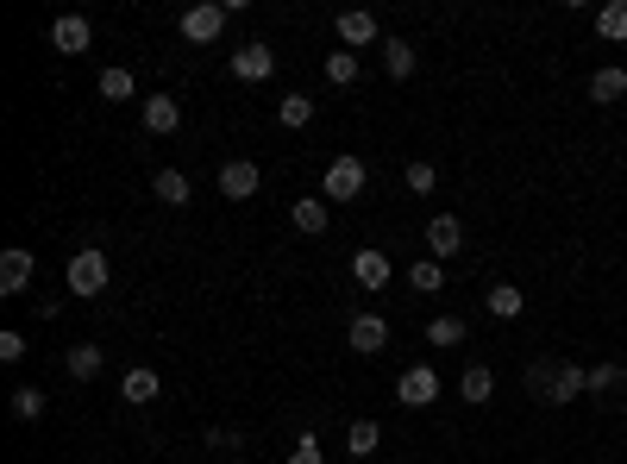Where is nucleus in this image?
Instances as JSON below:
<instances>
[{"instance_id": "f257e3e1", "label": "nucleus", "mask_w": 627, "mask_h": 464, "mask_svg": "<svg viewBox=\"0 0 627 464\" xmlns=\"http://www.w3.org/2000/svg\"><path fill=\"white\" fill-rule=\"evenodd\" d=\"M584 389H590V370L571 364V358H540V364H527V396L546 402V408H571Z\"/></svg>"}, {"instance_id": "f03ea898", "label": "nucleus", "mask_w": 627, "mask_h": 464, "mask_svg": "<svg viewBox=\"0 0 627 464\" xmlns=\"http://www.w3.org/2000/svg\"><path fill=\"white\" fill-rule=\"evenodd\" d=\"M63 276H69V295H82V301H88V295H101V289H107V276H113V270H107V251H95V245L69 251V270H63Z\"/></svg>"}, {"instance_id": "7ed1b4c3", "label": "nucleus", "mask_w": 627, "mask_h": 464, "mask_svg": "<svg viewBox=\"0 0 627 464\" xmlns=\"http://www.w3.org/2000/svg\"><path fill=\"white\" fill-rule=\"evenodd\" d=\"M364 182H370V170H364V157H352V151H339L333 164H327V182H320V195L327 201H358L364 195Z\"/></svg>"}, {"instance_id": "20e7f679", "label": "nucleus", "mask_w": 627, "mask_h": 464, "mask_svg": "<svg viewBox=\"0 0 627 464\" xmlns=\"http://www.w3.org/2000/svg\"><path fill=\"white\" fill-rule=\"evenodd\" d=\"M345 345H352L358 358L389 352V320H383V314H352V327H345Z\"/></svg>"}, {"instance_id": "39448f33", "label": "nucleus", "mask_w": 627, "mask_h": 464, "mask_svg": "<svg viewBox=\"0 0 627 464\" xmlns=\"http://www.w3.org/2000/svg\"><path fill=\"white\" fill-rule=\"evenodd\" d=\"M396 402H402V408H427V402H439V370H433V364H408L402 383H396Z\"/></svg>"}, {"instance_id": "423d86ee", "label": "nucleus", "mask_w": 627, "mask_h": 464, "mask_svg": "<svg viewBox=\"0 0 627 464\" xmlns=\"http://www.w3.org/2000/svg\"><path fill=\"white\" fill-rule=\"evenodd\" d=\"M32 270H38V258L26 245H7L0 251V295H26L32 289Z\"/></svg>"}, {"instance_id": "0eeeda50", "label": "nucleus", "mask_w": 627, "mask_h": 464, "mask_svg": "<svg viewBox=\"0 0 627 464\" xmlns=\"http://www.w3.org/2000/svg\"><path fill=\"white\" fill-rule=\"evenodd\" d=\"M258 189H264V170L251 164V157H232V164L220 170V195H226V201H251Z\"/></svg>"}, {"instance_id": "6e6552de", "label": "nucleus", "mask_w": 627, "mask_h": 464, "mask_svg": "<svg viewBox=\"0 0 627 464\" xmlns=\"http://www.w3.org/2000/svg\"><path fill=\"white\" fill-rule=\"evenodd\" d=\"M226 32V7H220V0H207V7H189V13H182V38H189V44H214Z\"/></svg>"}, {"instance_id": "1a4fd4ad", "label": "nucleus", "mask_w": 627, "mask_h": 464, "mask_svg": "<svg viewBox=\"0 0 627 464\" xmlns=\"http://www.w3.org/2000/svg\"><path fill=\"white\" fill-rule=\"evenodd\" d=\"M51 44H57L63 57H82L88 44H95V26H88V13H63L57 26H51Z\"/></svg>"}, {"instance_id": "9d476101", "label": "nucleus", "mask_w": 627, "mask_h": 464, "mask_svg": "<svg viewBox=\"0 0 627 464\" xmlns=\"http://www.w3.org/2000/svg\"><path fill=\"white\" fill-rule=\"evenodd\" d=\"M120 396H126L132 408H145V402H157V396H164V377H157L151 364H132L126 377H120Z\"/></svg>"}, {"instance_id": "9b49d317", "label": "nucleus", "mask_w": 627, "mask_h": 464, "mask_svg": "<svg viewBox=\"0 0 627 464\" xmlns=\"http://www.w3.org/2000/svg\"><path fill=\"white\" fill-rule=\"evenodd\" d=\"M427 251H439V264H446L452 251H464V220L458 214H433L427 220Z\"/></svg>"}, {"instance_id": "f8f14e48", "label": "nucleus", "mask_w": 627, "mask_h": 464, "mask_svg": "<svg viewBox=\"0 0 627 464\" xmlns=\"http://www.w3.org/2000/svg\"><path fill=\"white\" fill-rule=\"evenodd\" d=\"M339 44H345V51L377 44V13H370V7H345V13H339Z\"/></svg>"}, {"instance_id": "ddd939ff", "label": "nucleus", "mask_w": 627, "mask_h": 464, "mask_svg": "<svg viewBox=\"0 0 627 464\" xmlns=\"http://www.w3.org/2000/svg\"><path fill=\"white\" fill-rule=\"evenodd\" d=\"M270 69H276L270 44H245V51H232V76H239V82H270Z\"/></svg>"}, {"instance_id": "4468645a", "label": "nucleus", "mask_w": 627, "mask_h": 464, "mask_svg": "<svg viewBox=\"0 0 627 464\" xmlns=\"http://www.w3.org/2000/svg\"><path fill=\"white\" fill-rule=\"evenodd\" d=\"M289 220H295V232H308V239H320V232H327V195H301L295 207H289Z\"/></svg>"}, {"instance_id": "2eb2a0df", "label": "nucleus", "mask_w": 627, "mask_h": 464, "mask_svg": "<svg viewBox=\"0 0 627 464\" xmlns=\"http://www.w3.org/2000/svg\"><path fill=\"white\" fill-rule=\"evenodd\" d=\"M138 113H145V132H157V138L182 126V107H176V95H145V107H138Z\"/></svg>"}, {"instance_id": "dca6fc26", "label": "nucleus", "mask_w": 627, "mask_h": 464, "mask_svg": "<svg viewBox=\"0 0 627 464\" xmlns=\"http://www.w3.org/2000/svg\"><path fill=\"white\" fill-rule=\"evenodd\" d=\"M101 364H107V352H101V345H69V352H63V370H69V377H76V383H88V377H101Z\"/></svg>"}, {"instance_id": "f3484780", "label": "nucleus", "mask_w": 627, "mask_h": 464, "mask_svg": "<svg viewBox=\"0 0 627 464\" xmlns=\"http://www.w3.org/2000/svg\"><path fill=\"white\" fill-rule=\"evenodd\" d=\"M458 396L483 408V402L496 396V370H490V364H464V377H458Z\"/></svg>"}, {"instance_id": "a211bd4d", "label": "nucleus", "mask_w": 627, "mask_h": 464, "mask_svg": "<svg viewBox=\"0 0 627 464\" xmlns=\"http://www.w3.org/2000/svg\"><path fill=\"white\" fill-rule=\"evenodd\" d=\"M151 189H157V201H164V207H189L195 201V189H189V176H182V170H157Z\"/></svg>"}, {"instance_id": "6ab92c4d", "label": "nucleus", "mask_w": 627, "mask_h": 464, "mask_svg": "<svg viewBox=\"0 0 627 464\" xmlns=\"http://www.w3.org/2000/svg\"><path fill=\"white\" fill-rule=\"evenodd\" d=\"M352 276H358V289H389V258H383V251H358Z\"/></svg>"}, {"instance_id": "aec40b11", "label": "nucleus", "mask_w": 627, "mask_h": 464, "mask_svg": "<svg viewBox=\"0 0 627 464\" xmlns=\"http://www.w3.org/2000/svg\"><path fill=\"white\" fill-rule=\"evenodd\" d=\"M627 95V69L621 63H602L596 76H590V101H621Z\"/></svg>"}, {"instance_id": "412c9836", "label": "nucleus", "mask_w": 627, "mask_h": 464, "mask_svg": "<svg viewBox=\"0 0 627 464\" xmlns=\"http://www.w3.org/2000/svg\"><path fill=\"white\" fill-rule=\"evenodd\" d=\"M483 301H490L496 320H521V308H527V295L515 283H490V295H483Z\"/></svg>"}, {"instance_id": "4be33fe9", "label": "nucleus", "mask_w": 627, "mask_h": 464, "mask_svg": "<svg viewBox=\"0 0 627 464\" xmlns=\"http://www.w3.org/2000/svg\"><path fill=\"white\" fill-rule=\"evenodd\" d=\"M427 345H439V352H446V345H464V320L458 314H433L427 320Z\"/></svg>"}, {"instance_id": "5701e85b", "label": "nucleus", "mask_w": 627, "mask_h": 464, "mask_svg": "<svg viewBox=\"0 0 627 464\" xmlns=\"http://www.w3.org/2000/svg\"><path fill=\"white\" fill-rule=\"evenodd\" d=\"M383 69H389V76H414V44H402V38H383Z\"/></svg>"}, {"instance_id": "b1692460", "label": "nucleus", "mask_w": 627, "mask_h": 464, "mask_svg": "<svg viewBox=\"0 0 627 464\" xmlns=\"http://www.w3.org/2000/svg\"><path fill=\"white\" fill-rule=\"evenodd\" d=\"M596 32L609 38V44H621V38H627V0H609V7L596 13Z\"/></svg>"}, {"instance_id": "393cba45", "label": "nucleus", "mask_w": 627, "mask_h": 464, "mask_svg": "<svg viewBox=\"0 0 627 464\" xmlns=\"http://www.w3.org/2000/svg\"><path fill=\"white\" fill-rule=\"evenodd\" d=\"M132 95H138L132 69H101V101H132Z\"/></svg>"}, {"instance_id": "a878e982", "label": "nucleus", "mask_w": 627, "mask_h": 464, "mask_svg": "<svg viewBox=\"0 0 627 464\" xmlns=\"http://www.w3.org/2000/svg\"><path fill=\"white\" fill-rule=\"evenodd\" d=\"M276 120H283L289 132H301V126L314 120V101H308V95H289V101H276Z\"/></svg>"}, {"instance_id": "bb28decb", "label": "nucleus", "mask_w": 627, "mask_h": 464, "mask_svg": "<svg viewBox=\"0 0 627 464\" xmlns=\"http://www.w3.org/2000/svg\"><path fill=\"white\" fill-rule=\"evenodd\" d=\"M408 283H414V289H421V295H433V289H446V264H439V258H421V264H414V270H408Z\"/></svg>"}, {"instance_id": "cd10ccee", "label": "nucleus", "mask_w": 627, "mask_h": 464, "mask_svg": "<svg viewBox=\"0 0 627 464\" xmlns=\"http://www.w3.org/2000/svg\"><path fill=\"white\" fill-rule=\"evenodd\" d=\"M377 421H352V433H345V452H352V458H370V452H377Z\"/></svg>"}, {"instance_id": "c85d7f7f", "label": "nucleus", "mask_w": 627, "mask_h": 464, "mask_svg": "<svg viewBox=\"0 0 627 464\" xmlns=\"http://www.w3.org/2000/svg\"><path fill=\"white\" fill-rule=\"evenodd\" d=\"M327 82H333V88H352V82H358V51H333V57H327Z\"/></svg>"}, {"instance_id": "c756f323", "label": "nucleus", "mask_w": 627, "mask_h": 464, "mask_svg": "<svg viewBox=\"0 0 627 464\" xmlns=\"http://www.w3.org/2000/svg\"><path fill=\"white\" fill-rule=\"evenodd\" d=\"M627 383V370L621 364H590V396H609V389Z\"/></svg>"}, {"instance_id": "7c9ffc66", "label": "nucleus", "mask_w": 627, "mask_h": 464, "mask_svg": "<svg viewBox=\"0 0 627 464\" xmlns=\"http://www.w3.org/2000/svg\"><path fill=\"white\" fill-rule=\"evenodd\" d=\"M402 176H408V189H414V195H433V189H439V170L427 164V157H414Z\"/></svg>"}, {"instance_id": "2f4dec72", "label": "nucleus", "mask_w": 627, "mask_h": 464, "mask_svg": "<svg viewBox=\"0 0 627 464\" xmlns=\"http://www.w3.org/2000/svg\"><path fill=\"white\" fill-rule=\"evenodd\" d=\"M13 421H44V396L38 389H13Z\"/></svg>"}, {"instance_id": "473e14b6", "label": "nucleus", "mask_w": 627, "mask_h": 464, "mask_svg": "<svg viewBox=\"0 0 627 464\" xmlns=\"http://www.w3.org/2000/svg\"><path fill=\"white\" fill-rule=\"evenodd\" d=\"M289 464H327V452H320V439H314V433H301V439H295V452H289Z\"/></svg>"}, {"instance_id": "72a5a7b5", "label": "nucleus", "mask_w": 627, "mask_h": 464, "mask_svg": "<svg viewBox=\"0 0 627 464\" xmlns=\"http://www.w3.org/2000/svg\"><path fill=\"white\" fill-rule=\"evenodd\" d=\"M19 358H26V339H19V333H0V364H19Z\"/></svg>"}]
</instances>
